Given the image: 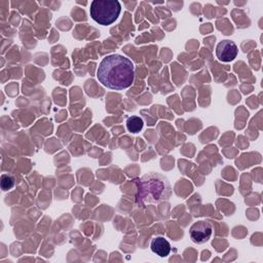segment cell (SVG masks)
I'll list each match as a JSON object with an SVG mask.
<instances>
[{
	"label": "cell",
	"mask_w": 263,
	"mask_h": 263,
	"mask_svg": "<svg viewBox=\"0 0 263 263\" xmlns=\"http://www.w3.org/2000/svg\"><path fill=\"white\" fill-rule=\"evenodd\" d=\"M97 77L107 88L114 90L125 89L134 82V64L124 55L118 53L109 54L101 61Z\"/></svg>",
	"instance_id": "1"
},
{
	"label": "cell",
	"mask_w": 263,
	"mask_h": 263,
	"mask_svg": "<svg viewBox=\"0 0 263 263\" xmlns=\"http://www.w3.org/2000/svg\"><path fill=\"white\" fill-rule=\"evenodd\" d=\"M172 186L166 177L158 173H148L138 181L136 203L139 206L158 204L170 199Z\"/></svg>",
	"instance_id": "2"
},
{
	"label": "cell",
	"mask_w": 263,
	"mask_h": 263,
	"mask_svg": "<svg viewBox=\"0 0 263 263\" xmlns=\"http://www.w3.org/2000/svg\"><path fill=\"white\" fill-rule=\"evenodd\" d=\"M120 11L121 5L117 0H93L89 8L91 18L102 26L113 24L119 16Z\"/></svg>",
	"instance_id": "3"
},
{
	"label": "cell",
	"mask_w": 263,
	"mask_h": 263,
	"mask_svg": "<svg viewBox=\"0 0 263 263\" xmlns=\"http://www.w3.org/2000/svg\"><path fill=\"white\" fill-rule=\"evenodd\" d=\"M213 233V226L209 221L200 220L193 223L190 227L189 234L190 238L194 243H204L206 242Z\"/></svg>",
	"instance_id": "4"
},
{
	"label": "cell",
	"mask_w": 263,
	"mask_h": 263,
	"mask_svg": "<svg viewBox=\"0 0 263 263\" xmlns=\"http://www.w3.org/2000/svg\"><path fill=\"white\" fill-rule=\"evenodd\" d=\"M238 52V48L234 41L232 40H222L217 44L216 47V55L219 61L228 63L233 61Z\"/></svg>",
	"instance_id": "5"
},
{
	"label": "cell",
	"mask_w": 263,
	"mask_h": 263,
	"mask_svg": "<svg viewBox=\"0 0 263 263\" xmlns=\"http://www.w3.org/2000/svg\"><path fill=\"white\" fill-rule=\"evenodd\" d=\"M151 251L159 257H166L171 253V245L163 236H155L150 242Z\"/></svg>",
	"instance_id": "6"
},
{
	"label": "cell",
	"mask_w": 263,
	"mask_h": 263,
	"mask_svg": "<svg viewBox=\"0 0 263 263\" xmlns=\"http://www.w3.org/2000/svg\"><path fill=\"white\" fill-rule=\"evenodd\" d=\"M144 126V121L140 116H130L126 119V128L132 134L139 133Z\"/></svg>",
	"instance_id": "7"
},
{
	"label": "cell",
	"mask_w": 263,
	"mask_h": 263,
	"mask_svg": "<svg viewBox=\"0 0 263 263\" xmlns=\"http://www.w3.org/2000/svg\"><path fill=\"white\" fill-rule=\"evenodd\" d=\"M14 186V179L11 175L3 174L1 176V189L3 191H7Z\"/></svg>",
	"instance_id": "8"
}]
</instances>
